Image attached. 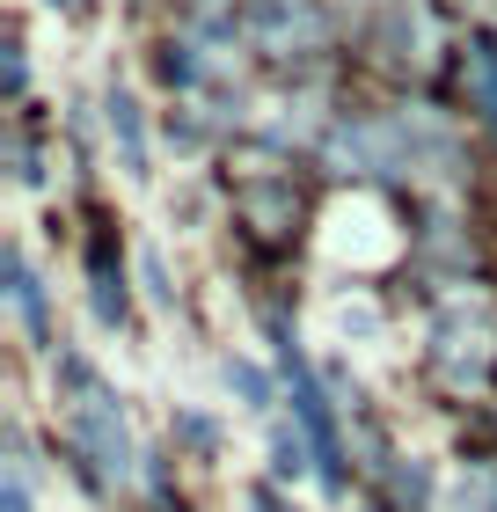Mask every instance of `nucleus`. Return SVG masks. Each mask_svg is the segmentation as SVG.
I'll return each instance as SVG.
<instances>
[{
	"mask_svg": "<svg viewBox=\"0 0 497 512\" xmlns=\"http://www.w3.org/2000/svg\"><path fill=\"white\" fill-rule=\"evenodd\" d=\"M66 381L81 388V403H74V439L88 447L96 476H110V483H132V439H125V425H117V403L103 395V381L88 374L81 359H66Z\"/></svg>",
	"mask_w": 497,
	"mask_h": 512,
	"instance_id": "f257e3e1",
	"label": "nucleus"
},
{
	"mask_svg": "<svg viewBox=\"0 0 497 512\" xmlns=\"http://www.w3.org/2000/svg\"><path fill=\"white\" fill-rule=\"evenodd\" d=\"M249 37L264 52H315L322 44V15L315 0H256L249 8Z\"/></svg>",
	"mask_w": 497,
	"mask_h": 512,
	"instance_id": "f03ea898",
	"label": "nucleus"
},
{
	"mask_svg": "<svg viewBox=\"0 0 497 512\" xmlns=\"http://www.w3.org/2000/svg\"><path fill=\"white\" fill-rule=\"evenodd\" d=\"M110 139H117V147H125V169L139 176V169H147V132H139V103L125 96V88H110Z\"/></svg>",
	"mask_w": 497,
	"mask_h": 512,
	"instance_id": "7ed1b4c3",
	"label": "nucleus"
},
{
	"mask_svg": "<svg viewBox=\"0 0 497 512\" xmlns=\"http://www.w3.org/2000/svg\"><path fill=\"white\" fill-rule=\"evenodd\" d=\"M468 88H476L483 118L497 125V52H490V44H476V52H468Z\"/></svg>",
	"mask_w": 497,
	"mask_h": 512,
	"instance_id": "20e7f679",
	"label": "nucleus"
},
{
	"mask_svg": "<svg viewBox=\"0 0 497 512\" xmlns=\"http://www.w3.org/2000/svg\"><path fill=\"white\" fill-rule=\"evenodd\" d=\"M8 278H15V308H22V322L37 330V278H30V264L15 256V264H8Z\"/></svg>",
	"mask_w": 497,
	"mask_h": 512,
	"instance_id": "39448f33",
	"label": "nucleus"
},
{
	"mask_svg": "<svg viewBox=\"0 0 497 512\" xmlns=\"http://www.w3.org/2000/svg\"><path fill=\"white\" fill-rule=\"evenodd\" d=\"M139 278H147V293L161 300V308H169V286H161V256L147 249V256H139Z\"/></svg>",
	"mask_w": 497,
	"mask_h": 512,
	"instance_id": "423d86ee",
	"label": "nucleus"
},
{
	"mask_svg": "<svg viewBox=\"0 0 497 512\" xmlns=\"http://www.w3.org/2000/svg\"><path fill=\"white\" fill-rule=\"evenodd\" d=\"M8 512H30V483H22V469H8Z\"/></svg>",
	"mask_w": 497,
	"mask_h": 512,
	"instance_id": "0eeeda50",
	"label": "nucleus"
},
{
	"mask_svg": "<svg viewBox=\"0 0 497 512\" xmlns=\"http://www.w3.org/2000/svg\"><path fill=\"white\" fill-rule=\"evenodd\" d=\"M52 8H66V15H81V8H88V0H52Z\"/></svg>",
	"mask_w": 497,
	"mask_h": 512,
	"instance_id": "6e6552de",
	"label": "nucleus"
}]
</instances>
